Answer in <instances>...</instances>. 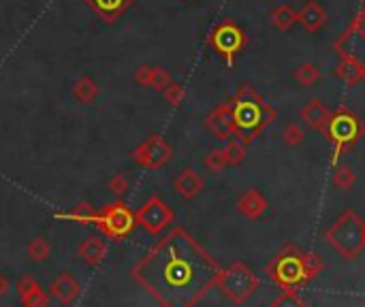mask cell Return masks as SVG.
Segmentation results:
<instances>
[{"label":"cell","mask_w":365,"mask_h":307,"mask_svg":"<svg viewBox=\"0 0 365 307\" xmlns=\"http://www.w3.org/2000/svg\"><path fill=\"white\" fill-rule=\"evenodd\" d=\"M207 43H210V47L222 58V62L231 68V66L235 64L237 53L246 47L248 36H246L244 28H242L235 19L225 17V19H220V21L210 30Z\"/></svg>","instance_id":"ba28073f"},{"label":"cell","mask_w":365,"mask_h":307,"mask_svg":"<svg viewBox=\"0 0 365 307\" xmlns=\"http://www.w3.org/2000/svg\"><path fill=\"white\" fill-rule=\"evenodd\" d=\"M98 83L90 77V75H81L75 83H73V96L79 100V103H83V105H90V103H94L96 100V96H98Z\"/></svg>","instance_id":"7402d4cb"},{"label":"cell","mask_w":365,"mask_h":307,"mask_svg":"<svg viewBox=\"0 0 365 307\" xmlns=\"http://www.w3.org/2000/svg\"><path fill=\"white\" fill-rule=\"evenodd\" d=\"M325 271L321 254L302 252L293 244H287L276 259L265 265V276L280 288H297Z\"/></svg>","instance_id":"7a4b0ae2"},{"label":"cell","mask_w":365,"mask_h":307,"mask_svg":"<svg viewBox=\"0 0 365 307\" xmlns=\"http://www.w3.org/2000/svg\"><path fill=\"white\" fill-rule=\"evenodd\" d=\"M205 126L214 132V137H218V139H222V141L235 137V135H237V126H235V120H233V113H231L229 103L218 105V107L205 118Z\"/></svg>","instance_id":"7c38bea8"},{"label":"cell","mask_w":365,"mask_h":307,"mask_svg":"<svg viewBox=\"0 0 365 307\" xmlns=\"http://www.w3.org/2000/svg\"><path fill=\"white\" fill-rule=\"evenodd\" d=\"M229 107L237 126V135L248 143L265 132V128H269L276 120L274 107L250 85H242L229 100Z\"/></svg>","instance_id":"3957f363"},{"label":"cell","mask_w":365,"mask_h":307,"mask_svg":"<svg viewBox=\"0 0 365 307\" xmlns=\"http://www.w3.org/2000/svg\"><path fill=\"white\" fill-rule=\"evenodd\" d=\"M92 224L105 237H109L113 241H122V239L130 237L133 231L137 229V218H135V212L124 201H115V203H109L103 209L94 212Z\"/></svg>","instance_id":"8992f818"},{"label":"cell","mask_w":365,"mask_h":307,"mask_svg":"<svg viewBox=\"0 0 365 307\" xmlns=\"http://www.w3.org/2000/svg\"><path fill=\"white\" fill-rule=\"evenodd\" d=\"M248 141L242 139L240 135L227 139V145H225V154H227V160L231 167H237L244 158H246V152H248Z\"/></svg>","instance_id":"d4e9b609"},{"label":"cell","mask_w":365,"mask_h":307,"mask_svg":"<svg viewBox=\"0 0 365 307\" xmlns=\"http://www.w3.org/2000/svg\"><path fill=\"white\" fill-rule=\"evenodd\" d=\"M259 284L261 282L255 276V271L246 263L237 261L231 267H227V269L220 271V278H218V284L216 286L222 291V295L233 306H242V303H246L257 293Z\"/></svg>","instance_id":"52a82bcc"},{"label":"cell","mask_w":365,"mask_h":307,"mask_svg":"<svg viewBox=\"0 0 365 307\" xmlns=\"http://www.w3.org/2000/svg\"><path fill=\"white\" fill-rule=\"evenodd\" d=\"M135 218H137V227H141L145 233L160 235L173 224L175 214L160 197H152L135 212Z\"/></svg>","instance_id":"30bf717a"},{"label":"cell","mask_w":365,"mask_h":307,"mask_svg":"<svg viewBox=\"0 0 365 307\" xmlns=\"http://www.w3.org/2000/svg\"><path fill=\"white\" fill-rule=\"evenodd\" d=\"M94 207L90 203H77L71 212H58L53 214L56 220H66V222H75V224H92L94 220Z\"/></svg>","instance_id":"603a6c76"},{"label":"cell","mask_w":365,"mask_h":307,"mask_svg":"<svg viewBox=\"0 0 365 307\" xmlns=\"http://www.w3.org/2000/svg\"><path fill=\"white\" fill-rule=\"evenodd\" d=\"M282 293L272 301V306L274 307H299V306H306V301L299 297V293H297V288H280Z\"/></svg>","instance_id":"f1b7e54d"},{"label":"cell","mask_w":365,"mask_h":307,"mask_svg":"<svg viewBox=\"0 0 365 307\" xmlns=\"http://www.w3.org/2000/svg\"><path fill=\"white\" fill-rule=\"evenodd\" d=\"M334 51L340 58L355 60L359 64V68L364 71L365 81V4L349 21V26L340 32V36L334 41Z\"/></svg>","instance_id":"9c48e42d"},{"label":"cell","mask_w":365,"mask_h":307,"mask_svg":"<svg viewBox=\"0 0 365 307\" xmlns=\"http://www.w3.org/2000/svg\"><path fill=\"white\" fill-rule=\"evenodd\" d=\"M325 241L344 261H355L365 250V222L353 209H346L327 229Z\"/></svg>","instance_id":"277c9868"},{"label":"cell","mask_w":365,"mask_h":307,"mask_svg":"<svg viewBox=\"0 0 365 307\" xmlns=\"http://www.w3.org/2000/svg\"><path fill=\"white\" fill-rule=\"evenodd\" d=\"M9 286H11V282L6 280V276H0V297L9 293Z\"/></svg>","instance_id":"d590c367"},{"label":"cell","mask_w":365,"mask_h":307,"mask_svg":"<svg viewBox=\"0 0 365 307\" xmlns=\"http://www.w3.org/2000/svg\"><path fill=\"white\" fill-rule=\"evenodd\" d=\"M163 92H165V100H167L171 107H180V105L186 100V88L180 85V83H173V81H171Z\"/></svg>","instance_id":"4dcf8cb0"},{"label":"cell","mask_w":365,"mask_h":307,"mask_svg":"<svg viewBox=\"0 0 365 307\" xmlns=\"http://www.w3.org/2000/svg\"><path fill=\"white\" fill-rule=\"evenodd\" d=\"M17 295L21 299V303L26 307H45L47 306V293L43 291V286L30 276H21L19 282H17Z\"/></svg>","instance_id":"5bb4252c"},{"label":"cell","mask_w":365,"mask_h":307,"mask_svg":"<svg viewBox=\"0 0 365 307\" xmlns=\"http://www.w3.org/2000/svg\"><path fill=\"white\" fill-rule=\"evenodd\" d=\"M49 293H51V297H56L60 303L68 306V303H73V301L79 297L81 286H79V282H77L71 274H60L58 280L51 284Z\"/></svg>","instance_id":"d6986e66"},{"label":"cell","mask_w":365,"mask_h":307,"mask_svg":"<svg viewBox=\"0 0 365 307\" xmlns=\"http://www.w3.org/2000/svg\"><path fill=\"white\" fill-rule=\"evenodd\" d=\"M171 83V73L165 66H152V79H150V88L154 90H165Z\"/></svg>","instance_id":"1f68e13d"},{"label":"cell","mask_w":365,"mask_h":307,"mask_svg":"<svg viewBox=\"0 0 365 307\" xmlns=\"http://www.w3.org/2000/svg\"><path fill=\"white\" fill-rule=\"evenodd\" d=\"M227 167H229V160H227L225 147H222V150H212V152L205 156V169H207V171H212V173H222Z\"/></svg>","instance_id":"f546056e"},{"label":"cell","mask_w":365,"mask_h":307,"mask_svg":"<svg viewBox=\"0 0 365 307\" xmlns=\"http://www.w3.org/2000/svg\"><path fill=\"white\" fill-rule=\"evenodd\" d=\"M77 254H79V259H81L88 267H96V265L103 263V259H105V254H107V241L101 239V237H88V239L79 246Z\"/></svg>","instance_id":"ffe728a7"},{"label":"cell","mask_w":365,"mask_h":307,"mask_svg":"<svg viewBox=\"0 0 365 307\" xmlns=\"http://www.w3.org/2000/svg\"><path fill=\"white\" fill-rule=\"evenodd\" d=\"M49 254H51V246H49V241L45 237H34L28 244V256H30V261L43 263V261H47Z\"/></svg>","instance_id":"83f0119b"},{"label":"cell","mask_w":365,"mask_h":307,"mask_svg":"<svg viewBox=\"0 0 365 307\" xmlns=\"http://www.w3.org/2000/svg\"><path fill=\"white\" fill-rule=\"evenodd\" d=\"M83 2H88V6L107 24L118 21L133 4V0H83Z\"/></svg>","instance_id":"ac0fdd59"},{"label":"cell","mask_w":365,"mask_h":307,"mask_svg":"<svg viewBox=\"0 0 365 307\" xmlns=\"http://www.w3.org/2000/svg\"><path fill=\"white\" fill-rule=\"evenodd\" d=\"M293 77H295V81H299L304 88H312V85L321 79V68H319L317 64H312V62H304V64H299V66L295 68Z\"/></svg>","instance_id":"484cf974"},{"label":"cell","mask_w":365,"mask_h":307,"mask_svg":"<svg viewBox=\"0 0 365 307\" xmlns=\"http://www.w3.org/2000/svg\"><path fill=\"white\" fill-rule=\"evenodd\" d=\"M297 21V11L291 4H278L272 11V26L280 32H289Z\"/></svg>","instance_id":"cb8c5ba5"},{"label":"cell","mask_w":365,"mask_h":307,"mask_svg":"<svg viewBox=\"0 0 365 307\" xmlns=\"http://www.w3.org/2000/svg\"><path fill=\"white\" fill-rule=\"evenodd\" d=\"M304 139H306V135H304V130H302L299 124H289L284 128V132H282V141L287 145H302Z\"/></svg>","instance_id":"d6a6232c"},{"label":"cell","mask_w":365,"mask_h":307,"mask_svg":"<svg viewBox=\"0 0 365 307\" xmlns=\"http://www.w3.org/2000/svg\"><path fill=\"white\" fill-rule=\"evenodd\" d=\"M237 212L244 216V218H248V220H259V218H263V214L267 212V207H269V203H267V199L259 192V190H255V188H250V190H246L240 199H237Z\"/></svg>","instance_id":"e0dca14e"},{"label":"cell","mask_w":365,"mask_h":307,"mask_svg":"<svg viewBox=\"0 0 365 307\" xmlns=\"http://www.w3.org/2000/svg\"><path fill=\"white\" fill-rule=\"evenodd\" d=\"M357 182V175H355V169L351 165H342L334 171V186L340 188V190H351Z\"/></svg>","instance_id":"4316f807"},{"label":"cell","mask_w":365,"mask_h":307,"mask_svg":"<svg viewBox=\"0 0 365 307\" xmlns=\"http://www.w3.org/2000/svg\"><path fill=\"white\" fill-rule=\"evenodd\" d=\"M171 158H173V150L160 135L148 137L133 150V160L145 169H163Z\"/></svg>","instance_id":"8fae6325"},{"label":"cell","mask_w":365,"mask_h":307,"mask_svg":"<svg viewBox=\"0 0 365 307\" xmlns=\"http://www.w3.org/2000/svg\"><path fill=\"white\" fill-rule=\"evenodd\" d=\"M203 188H205V179H203L195 169H184V171L173 179V190H175L184 201H192L195 197L201 194Z\"/></svg>","instance_id":"2e32d148"},{"label":"cell","mask_w":365,"mask_h":307,"mask_svg":"<svg viewBox=\"0 0 365 307\" xmlns=\"http://www.w3.org/2000/svg\"><path fill=\"white\" fill-rule=\"evenodd\" d=\"M128 188H130V182H128V177H126L124 173H118V175L111 177V182H109V190H111V194H115V197L126 194Z\"/></svg>","instance_id":"836d02e7"},{"label":"cell","mask_w":365,"mask_h":307,"mask_svg":"<svg viewBox=\"0 0 365 307\" xmlns=\"http://www.w3.org/2000/svg\"><path fill=\"white\" fill-rule=\"evenodd\" d=\"M150 79H152V66H150V64H141V66L135 71V81H137L141 88H150Z\"/></svg>","instance_id":"e575fe53"},{"label":"cell","mask_w":365,"mask_h":307,"mask_svg":"<svg viewBox=\"0 0 365 307\" xmlns=\"http://www.w3.org/2000/svg\"><path fill=\"white\" fill-rule=\"evenodd\" d=\"M329 120H331V111L325 107L323 100L319 98H312L308 100V105L302 109V122H306V126H310L312 130L325 135L327 132V126H329Z\"/></svg>","instance_id":"4fadbf2b"},{"label":"cell","mask_w":365,"mask_h":307,"mask_svg":"<svg viewBox=\"0 0 365 307\" xmlns=\"http://www.w3.org/2000/svg\"><path fill=\"white\" fill-rule=\"evenodd\" d=\"M297 21L304 26L306 32L314 34V32H319V30L325 26V21H327V11H325V6H323L319 0H308V2L302 6V11H297Z\"/></svg>","instance_id":"9a60e30c"},{"label":"cell","mask_w":365,"mask_h":307,"mask_svg":"<svg viewBox=\"0 0 365 307\" xmlns=\"http://www.w3.org/2000/svg\"><path fill=\"white\" fill-rule=\"evenodd\" d=\"M222 267L182 227L171 229L133 267V280L165 307L197 306L216 288Z\"/></svg>","instance_id":"6da1fadb"},{"label":"cell","mask_w":365,"mask_h":307,"mask_svg":"<svg viewBox=\"0 0 365 307\" xmlns=\"http://www.w3.org/2000/svg\"><path fill=\"white\" fill-rule=\"evenodd\" d=\"M334 75L338 79H342L346 85H357L359 81H364V71L359 68V64L351 58H340L338 66L334 68Z\"/></svg>","instance_id":"44dd1931"},{"label":"cell","mask_w":365,"mask_h":307,"mask_svg":"<svg viewBox=\"0 0 365 307\" xmlns=\"http://www.w3.org/2000/svg\"><path fill=\"white\" fill-rule=\"evenodd\" d=\"M365 135V122L349 107L340 105L329 120L327 132L325 137L329 139V143L334 145L331 150V165H338V160L342 158V154L346 150H353L359 139Z\"/></svg>","instance_id":"5b68a950"}]
</instances>
